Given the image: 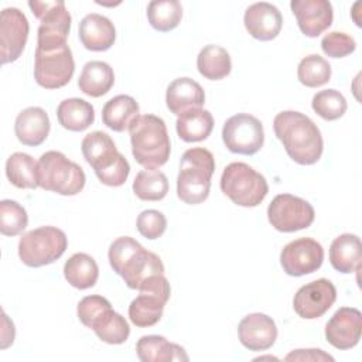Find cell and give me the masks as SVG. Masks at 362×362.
I'll list each match as a JSON object with an SVG mask.
<instances>
[{"label":"cell","instance_id":"obj_5","mask_svg":"<svg viewBox=\"0 0 362 362\" xmlns=\"http://www.w3.org/2000/svg\"><path fill=\"white\" fill-rule=\"evenodd\" d=\"M215 171L214 154L204 147L188 148L180 161L177 177V195L188 205L204 202L211 189V178Z\"/></svg>","mask_w":362,"mask_h":362},{"label":"cell","instance_id":"obj_31","mask_svg":"<svg viewBox=\"0 0 362 362\" xmlns=\"http://www.w3.org/2000/svg\"><path fill=\"white\" fill-rule=\"evenodd\" d=\"M197 68L204 78L209 81H219L230 74L232 61L225 48L209 44L199 51L197 57Z\"/></svg>","mask_w":362,"mask_h":362},{"label":"cell","instance_id":"obj_12","mask_svg":"<svg viewBox=\"0 0 362 362\" xmlns=\"http://www.w3.org/2000/svg\"><path fill=\"white\" fill-rule=\"evenodd\" d=\"M222 140L229 151L253 156L264 143L263 124L257 117L249 113L233 115L223 123Z\"/></svg>","mask_w":362,"mask_h":362},{"label":"cell","instance_id":"obj_34","mask_svg":"<svg viewBox=\"0 0 362 362\" xmlns=\"http://www.w3.org/2000/svg\"><path fill=\"white\" fill-rule=\"evenodd\" d=\"M133 192L141 201H160L168 192V180L160 170H141L133 181Z\"/></svg>","mask_w":362,"mask_h":362},{"label":"cell","instance_id":"obj_2","mask_svg":"<svg viewBox=\"0 0 362 362\" xmlns=\"http://www.w3.org/2000/svg\"><path fill=\"white\" fill-rule=\"evenodd\" d=\"M109 263L115 273H117L129 288L139 290L143 281L151 276L164 274V264L161 259L146 250L136 239L130 236H120L112 242L109 247Z\"/></svg>","mask_w":362,"mask_h":362},{"label":"cell","instance_id":"obj_19","mask_svg":"<svg viewBox=\"0 0 362 362\" xmlns=\"http://www.w3.org/2000/svg\"><path fill=\"white\" fill-rule=\"evenodd\" d=\"M243 23L253 38L259 41H272L281 31L283 17L276 6L260 1L246 8Z\"/></svg>","mask_w":362,"mask_h":362},{"label":"cell","instance_id":"obj_27","mask_svg":"<svg viewBox=\"0 0 362 362\" xmlns=\"http://www.w3.org/2000/svg\"><path fill=\"white\" fill-rule=\"evenodd\" d=\"M139 105L129 95H117L107 100L102 109V122L113 132L129 130L132 122L139 116Z\"/></svg>","mask_w":362,"mask_h":362},{"label":"cell","instance_id":"obj_7","mask_svg":"<svg viewBox=\"0 0 362 362\" xmlns=\"http://www.w3.org/2000/svg\"><path fill=\"white\" fill-rule=\"evenodd\" d=\"M222 192L236 205L257 206L267 195L266 178L246 163H230L221 175Z\"/></svg>","mask_w":362,"mask_h":362},{"label":"cell","instance_id":"obj_4","mask_svg":"<svg viewBox=\"0 0 362 362\" xmlns=\"http://www.w3.org/2000/svg\"><path fill=\"white\" fill-rule=\"evenodd\" d=\"M81 150L102 184L120 187L126 182L130 173L129 161L117 151L115 141L107 133L100 130L88 133L81 143Z\"/></svg>","mask_w":362,"mask_h":362},{"label":"cell","instance_id":"obj_33","mask_svg":"<svg viewBox=\"0 0 362 362\" xmlns=\"http://www.w3.org/2000/svg\"><path fill=\"white\" fill-rule=\"evenodd\" d=\"M147 18L150 25L160 31L167 33L178 27L182 18V6L177 0H154L147 6Z\"/></svg>","mask_w":362,"mask_h":362},{"label":"cell","instance_id":"obj_43","mask_svg":"<svg viewBox=\"0 0 362 362\" xmlns=\"http://www.w3.org/2000/svg\"><path fill=\"white\" fill-rule=\"evenodd\" d=\"M14 341V324L8 320L7 314L3 311V331H1V349H6Z\"/></svg>","mask_w":362,"mask_h":362},{"label":"cell","instance_id":"obj_23","mask_svg":"<svg viewBox=\"0 0 362 362\" xmlns=\"http://www.w3.org/2000/svg\"><path fill=\"white\" fill-rule=\"evenodd\" d=\"M329 262L332 267L344 274L359 272L362 263V246L358 235L342 233L329 246Z\"/></svg>","mask_w":362,"mask_h":362},{"label":"cell","instance_id":"obj_17","mask_svg":"<svg viewBox=\"0 0 362 362\" xmlns=\"http://www.w3.org/2000/svg\"><path fill=\"white\" fill-rule=\"evenodd\" d=\"M290 7L300 31L310 38L318 37L332 24V4L328 0H293Z\"/></svg>","mask_w":362,"mask_h":362},{"label":"cell","instance_id":"obj_41","mask_svg":"<svg viewBox=\"0 0 362 362\" xmlns=\"http://www.w3.org/2000/svg\"><path fill=\"white\" fill-rule=\"evenodd\" d=\"M321 48L322 52L331 58H344L355 51L356 42L351 35L345 33L332 31L322 37Z\"/></svg>","mask_w":362,"mask_h":362},{"label":"cell","instance_id":"obj_30","mask_svg":"<svg viewBox=\"0 0 362 362\" xmlns=\"http://www.w3.org/2000/svg\"><path fill=\"white\" fill-rule=\"evenodd\" d=\"M64 276L66 281L79 290L90 288L99 277V267L88 253H75L64 264Z\"/></svg>","mask_w":362,"mask_h":362},{"label":"cell","instance_id":"obj_28","mask_svg":"<svg viewBox=\"0 0 362 362\" xmlns=\"http://www.w3.org/2000/svg\"><path fill=\"white\" fill-rule=\"evenodd\" d=\"M59 124L71 132H83L95 122L93 106L79 98L62 100L57 107Z\"/></svg>","mask_w":362,"mask_h":362},{"label":"cell","instance_id":"obj_16","mask_svg":"<svg viewBox=\"0 0 362 362\" xmlns=\"http://www.w3.org/2000/svg\"><path fill=\"white\" fill-rule=\"evenodd\" d=\"M362 335V314L354 307H341L325 325V338L337 349L354 348Z\"/></svg>","mask_w":362,"mask_h":362},{"label":"cell","instance_id":"obj_14","mask_svg":"<svg viewBox=\"0 0 362 362\" xmlns=\"http://www.w3.org/2000/svg\"><path fill=\"white\" fill-rule=\"evenodd\" d=\"M28 20L16 7H7L0 14V57L1 64H10L20 58L28 38Z\"/></svg>","mask_w":362,"mask_h":362},{"label":"cell","instance_id":"obj_32","mask_svg":"<svg viewBox=\"0 0 362 362\" xmlns=\"http://www.w3.org/2000/svg\"><path fill=\"white\" fill-rule=\"evenodd\" d=\"M6 175L8 181L23 189H35L38 184V161L25 153H13L6 163Z\"/></svg>","mask_w":362,"mask_h":362},{"label":"cell","instance_id":"obj_18","mask_svg":"<svg viewBox=\"0 0 362 362\" xmlns=\"http://www.w3.org/2000/svg\"><path fill=\"white\" fill-rule=\"evenodd\" d=\"M238 335L240 344L249 351H266L277 339V327L272 317L253 313L240 320Z\"/></svg>","mask_w":362,"mask_h":362},{"label":"cell","instance_id":"obj_9","mask_svg":"<svg viewBox=\"0 0 362 362\" xmlns=\"http://www.w3.org/2000/svg\"><path fill=\"white\" fill-rule=\"evenodd\" d=\"M75 72V61L68 44L37 47L34 57L35 82L45 89L65 86Z\"/></svg>","mask_w":362,"mask_h":362},{"label":"cell","instance_id":"obj_29","mask_svg":"<svg viewBox=\"0 0 362 362\" xmlns=\"http://www.w3.org/2000/svg\"><path fill=\"white\" fill-rule=\"evenodd\" d=\"M177 134L187 143H197L208 139L214 129V117L209 110L195 109L177 117Z\"/></svg>","mask_w":362,"mask_h":362},{"label":"cell","instance_id":"obj_13","mask_svg":"<svg viewBox=\"0 0 362 362\" xmlns=\"http://www.w3.org/2000/svg\"><path fill=\"white\" fill-rule=\"evenodd\" d=\"M324 262L321 243L311 238L288 242L280 253V264L286 274L300 277L317 272Z\"/></svg>","mask_w":362,"mask_h":362},{"label":"cell","instance_id":"obj_1","mask_svg":"<svg viewBox=\"0 0 362 362\" xmlns=\"http://www.w3.org/2000/svg\"><path fill=\"white\" fill-rule=\"evenodd\" d=\"M273 130L293 161L311 165L321 158L324 150L321 132L304 113L296 110L277 113L273 120Z\"/></svg>","mask_w":362,"mask_h":362},{"label":"cell","instance_id":"obj_6","mask_svg":"<svg viewBox=\"0 0 362 362\" xmlns=\"http://www.w3.org/2000/svg\"><path fill=\"white\" fill-rule=\"evenodd\" d=\"M85 181L82 167L68 160L61 151H45L38 160V184L45 191L76 195L83 189Z\"/></svg>","mask_w":362,"mask_h":362},{"label":"cell","instance_id":"obj_10","mask_svg":"<svg viewBox=\"0 0 362 362\" xmlns=\"http://www.w3.org/2000/svg\"><path fill=\"white\" fill-rule=\"evenodd\" d=\"M33 14L40 20L37 47H55L66 44L71 30V14L64 1H28Z\"/></svg>","mask_w":362,"mask_h":362},{"label":"cell","instance_id":"obj_36","mask_svg":"<svg viewBox=\"0 0 362 362\" xmlns=\"http://www.w3.org/2000/svg\"><path fill=\"white\" fill-rule=\"evenodd\" d=\"M297 78L307 88L322 86L331 78V65L318 54L307 55L298 64Z\"/></svg>","mask_w":362,"mask_h":362},{"label":"cell","instance_id":"obj_15","mask_svg":"<svg viewBox=\"0 0 362 362\" xmlns=\"http://www.w3.org/2000/svg\"><path fill=\"white\" fill-rule=\"evenodd\" d=\"M337 300V288L328 279H318L301 286L294 298L293 307L298 317L314 320L324 315Z\"/></svg>","mask_w":362,"mask_h":362},{"label":"cell","instance_id":"obj_25","mask_svg":"<svg viewBox=\"0 0 362 362\" xmlns=\"http://www.w3.org/2000/svg\"><path fill=\"white\" fill-rule=\"evenodd\" d=\"M170 297L154 291H139V296L129 305V318L139 328L156 325Z\"/></svg>","mask_w":362,"mask_h":362},{"label":"cell","instance_id":"obj_24","mask_svg":"<svg viewBox=\"0 0 362 362\" xmlns=\"http://www.w3.org/2000/svg\"><path fill=\"white\" fill-rule=\"evenodd\" d=\"M136 352L141 362H170L189 359L182 346L170 342L163 335H143L136 344Z\"/></svg>","mask_w":362,"mask_h":362},{"label":"cell","instance_id":"obj_35","mask_svg":"<svg viewBox=\"0 0 362 362\" xmlns=\"http://www.w3.org/2000/svg\"><path fill=\"white\" fill-rule=\"evenodd\" d=\"M113 313L115 310L109 300L98 294L83 297L76 308L79 321L93 331L99 328Z\"/></svg>","mask_w":362,"mask_h":362},{"label":"cell","instance_id":"obj_42","mask_svg":"<svg viewBox=\"0 0 362 362\" xmlns=\"http://www.w3.org/2000/svg\"><path fill=\"white\" fill-rule=\"evenodd\" d=\"M284 361H310V362H321V361H334V356L324 352L322 349H296L291 351Z\"/></svg>","mask_w":362,"mask_h":362},{"label":"cell","instance_id":"obj_38","mask_svg":"<svg viewBox=\"0 0 362 362\" xmlns=\"http://www.w3.org/2000/svg\"><path fill=\"white\" fill-rule=\"evenodd\" d=\"M28 223L25 209L16 201L3 199L0 202V232L4 236L20 235Z\"/></svg>","mask_w":362,"mask_h":362},{"label":"cell","instance_id":"obj_39","mask_svg":"<svg viewBox=\"0 0 362 362\" xmlns=\"http://www.w3.org/2000/svg\"><path fill=\"white\" fill-rule=\"evenodd\" d=\"M96 337L110 345H120L127 341L130 335V327L123 315L113 313L99 328L95 329Z\"/></svg>","mask_w":362,"mask_h":362},{"label":"cell","instance_id":"obj_37","mask_svg":"<svg viewBox=\"0 0 362 362\" xmlns=\"http://www.w3.org/2000/svg\"><path fill=\"white\" fill-rule=\"evenodd\" d=\"M313 110L324 120L332 122L344 116L346 112V99L337 89H324L313 96Z\"/></svg>","mask_w":362,"mask_h":362},{"label":"cell","instance_id":"obj_20","mask_svg":"<svg viewBox=\"0 0 362 362\" xmlns=\"http://www.w3.org/2000/svg\"><path fill=\"white\" fill-rule=\"evenodd\" d=\"M165 103L171 113L181 116L189 110L202 109L205 92L197 81L191 78H177L167 88Z\"/></svg>","mask_w":362,"mask_h":362},{"label":"cell","instance_id":"obj_40","mask_svg":"<svg viewBox=\"0 0 362 362\" xmlns=\"http://www.w3.org/2000/svg\"><path fill=\"white\" fill-rule=\"evenodd\" d=\"M137 230L146 239H158L167 229V219L163 212L157 209H146L139 214L136 221Z\"/></svg>","mask_w":362,"mask_h":362},{"label":"cell","instance_id":"obj_26","mask_svg":"<svg viewBox=\"0 0 362 362\" xmlns=\"http://www.w3.org/2000/svg\"><path fill=\"white\" fill-rule=\"evenodd\" d=\"M115 83L112 66L103 61H89L83 65L78 79L79 90L88 96L99 98L106 95Z\"/></svg>","mask_w":362,"mask_h":362},{"label":"cell","instance_id":"obj_11","mask_svg":"<svg viewBox=\"0 0 362 362\" xmlns=\"http://www.w3.org/2000/svg\"><path fill=\"white\" fill-rule=\"evenodd\" d=\"M267 218L276 230L290 233L311 226L315 212L308 201L291 194H279L267 206Z\"/></svg>","mask_w":362,"mask_h":362},{"label":"cell","instance_id":"obj_22","mask_svg":"<svg viewBox=\"0 0 362 362\" xmlns=\"http://www.w3.org/2000/svg\"><path fill=\"white\" fill-rule=\"evenodd\" d=\"M49 117L42 107L31 106L21 110L14 122V133L24 146L35 147L45 141L49 133Z\"/></svg>","mask_w":362,"mask_h":362},{"label":"cell","instance_id":"obj_21","mask_svg":"<svg viewBox=\"0 0 362 362\" xmlns=\"http://www.w3.org/2000/svg\"><path fill=\"white\" fill-rule=\"evenodd\" d=\"M78 35L86 49L100 52L107 51L113 45L116 28L107 17L90 13L81 20Z\"/></svg>","mask_w":362,"mask_h":362},{"label":"cell","instance_id":"obj_3","mask_svg":"<svg viewBox=\"0 0 362 362\" xmlns=\"http://www.w3.org/2000/svg\"><path fill=\"white\" fill-rule=\"evenodd\" d=\"M134 160L146 170L163 167L171 153L165 123L154 115H139L129 127Z\"/></svg>","mask_w":362,"mask_h":362},{"label":"cell","instance_id":"obj_8","mask_svg":"<svg viewBox=\"0 0 362 362\" xmlns=\"http://www.w3.org/2000/svg\"><path fill=\"white\" fill-rule=\"evenodd\" d=\"M68 247L64 230L40 226L24 233L18 242V257L28 267H41L58 260Z\"/></svg>","mask_w":362,"mask_h":362}]
</instances>
